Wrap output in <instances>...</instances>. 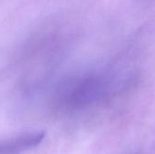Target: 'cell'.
<instances>
[{
    "label": "cell",
    "instance_id": "obj_1",
    "mask_svg": "<svg viewBox=\"0 0 155 154\" xmlns=\"http://www.w3.org/2000/svg\"><path fill=\"white\" fill-rule=\"evenodd\" d=\"M44 133H30L0 142V154H21L39 145Z\"/></svg>",
    "mask_w": 155,
    "mask_h": 154
}]
</instances>
